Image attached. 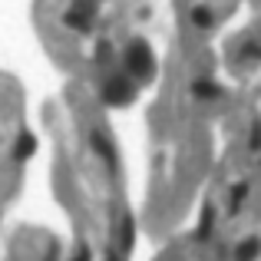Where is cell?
Segmentation results:
<instances>
[{
	"instance_id": "obj_1",
	"label": "cell",
	"mask_w": 261,
	"mask_h": 261,
	"mask_svg": "<svg viewBox=\"0 0 261 261\" xmlns=\"http://www.w3.org/2000/svg\"><path fill=\"white\" fill-rule=\"evenodd\" d=\"M126 63H129V70H133L136 76H149V73H152L149 46L146 43H133V46H129V53H126Z\"/></svg>"
},
{
	"instance_id": "obj_2",
	"label": "cell",
	"mask_w": 261,
	"mask_h": 261,
	"mask_svg": "<svg viewBox=\"0 0 261 261\" xmlns=\"http://www.w3.org/2000/svg\"><path fill=\"white\" fill-rule=\"evenodd\" d=\"M102 99L113 102V106H119V102H129V99H133V86H129L126 80H109L106 89H102Z\"/></svg>"
},
{
	"instance_id": "obj_3",
	"label": "cell",
	"mask_w": 261,
	"mask_h": 261,
	"mask_svg": "<svg viewBox=\"0 0 261 261\" xmlns=\"http://www.w3.org/2000/svg\"><path fill=\"white\" fill-rule=\"evenodd\" d=\"M33 152V136H20V146H17V159H27Z\"/></svg>"
},
{
	"instance_id": "obj_4",
	"label": "cell",
	"mask_w": 261,
	"mask_h": 261,
	"mask_svg": "<svg viewBox=\"0 0 261 261\" xmlns=\"http://www.w3.org/2000/svg\"><path fill=\"white\" fill-rule=\"evenodd\" d=\"M255 248H258V245H255V242H248V245H245V251L238 255V261H248L251 255H255Z\"/></svg>"
}]
</instances>
